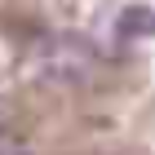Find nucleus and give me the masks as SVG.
<instances>
[{"label": "nucleus", "instance_id": "obj_1", "mask_svg": "<svg viewBox=\"0 0 155 155\" xmlns=\"http://www.w3.org/2000/svg\"><path fill=\"white\" fill-rule=\"evenodd\" d=\"M36 75L45 84H58V89H75V84H89L93 80V49L84 45L80 36H45L36 49V58H31Z\"/></svg>", "mask_w": 155, "mask_h": 155}, {"label": "nucleus", "instance_id": "obj_2", "mask_svg": "<svg viewBox=\"0 0 155 155\" xmlns=\"http://www.w3.org/2000/svg\"><path fill=\"white\" fill-rule=\"evenodd\" d=\"M115 36L120 40H151L155 36V9L151 5H124L115 13Z\"/></svg>", "mask_w": 155, "mask_h": 155}, {"label": "nucleus", "instance_id": "obj_3", "mask_svg": "<svg viewBox=\"0 0 155 155\" xmlns=\"http://www.w3.org/2000/svg\"><path fill=\"white\" fill-rule=\"evenodd\" d=\"M0 155H27V146L18 142L13 133H5V129H0Z\"/></svg>", "mask_w": 155, "mask_h": 155}]
</instances>
